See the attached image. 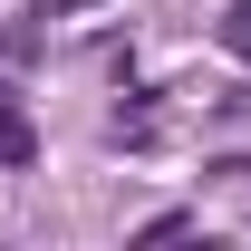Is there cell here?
Returning a JSON list of instances; mask_svg holds the SVG:
<instances>
[{"label":"cell","instance_id":"7a4b0ae2","mask_svg":"<svg viewBox=\"0 0 251 251\" xmlns=\"http://www.w3.org/2000/svg\"><path fill=\"white\" fill-rule=\"evenodd\" d=\"M222 49H232V58H251V0H242V10H222Z\"/></svg>","mask_w":251,"mask_h":251},{"label":"cell","instance_id":"6da1fadb","mask_svg":"<svg viewBox=\"0 0 251 251\" xmlns=\"http://www.w3.org/2000/svg\"><path fill=\"white\" fill-rule=\"evenodd\" d=\"M29 164H39V126L0 97V174H29Z\"/></svg>","mask_w":251,"mask_h":251}]
</instances>
